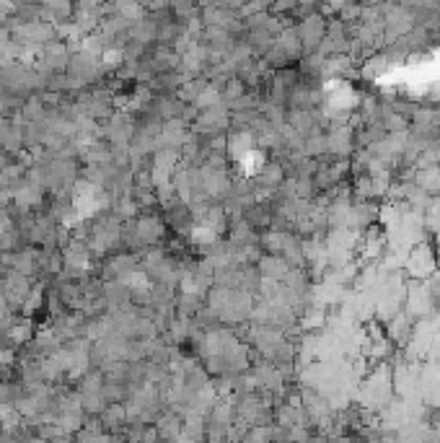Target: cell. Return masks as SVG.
Returning a JSON list of instances; mask_svg holds the SVG:
<instances>
[{
    "instance_id": "8992f818",
    "label": "cell",
    "mask_w": 440,
    "mask_h": 443,
    "mask_svg": "<svg viewBox=\"0 0 440 443\" xmlns=\"http://www.w3.org/2000/svg\"><path fill=\"white\" fill-rule=\"evenodd\" d=\"M44 62H47L49 70H62L70 62V49L58 42V44H47L44 47Z\"/></svg>"
},
{
    "instance_id": "6da1fadb",
    "label": "cell",
    "mask_w": 440,
    "mask_h": 443,
    "mask_svg": "<svg viewBox=\"0 0 440 443\" xmlns=\"http://www.w3.org/2000/svg\"><path fill=\"white\" fill-rule=\"evenodd\" d=\"M326 24H329V19L316 13V16H308V19H303L295 26V34H298V40L303 44V55H316L319 52L324 37H326Z\"/></svg>"
},
{
    "instance_id": "5b68a950",
    "label": "cell",
    "mask_w": 440,
    "mask_h": 443,
    "mask_svg": "<svg viewBox=\"0 0 440 443\" xmlns=\"http://www.w3.org/2000/svg\"><path fill=\"white\" fill-rule=\"evenodd\" d=\"M376 216H378V207L373 205V202H352L347 228H371Z\"/></svg>"
},
{
    "instance_id": "30bf717a",
    "label": "cell",
    "mask_w": 440,
    "mask_h": 443,
    "mask_svg": "<svg viewBox=\"0 0 440 443\" xmlns=\"http://www.w3.org/2000/svg\"><path fill=\"white\" fill-rule=\"evenodd\" d=\"M8 337H10V342H19V345H24V342H29L31 340V327L24 322V324H13L8 329Z\"/></svg>"
},
{
    "instance_id": "3957f363",
    "label": "cell",
    "mask_w": 440,
    "mask_h": 443,
    "mask_svg": "<svg viewBox=\"0 0 440 443\" xmlns=\"http://www.w3.org/2000/svg\"><path fill=\"white\" fill-rule=\"evenodd\" d=\"M256 270H259V275L264 280H274V283H280L285 277L290 275V270L293 267L285 262L283 257H272V254H262L259 257V262H256Z\"/></svg>"
},
{
    "instance_id": "52a82bcc",
    "label": "cell",
    "mask_w": 440,
    "mask_h": 443,
    "mask_svg": "<svg viewBox=\"0 0 440 443\" xmlns=\"http://www.w3.org/2000/svg\"><path fill=\"white\" fill-rule=\"evenodd\" d=\"M156 433L161 438H166V441H179L182 438V420H179V415H166L164 420H158V428Z\"/></svg>"
},
{
    "instance_id": "ba28073f",
    "label": "cell",
    "mask_w": 440,
    "mask_h": 443,
    "mask_svg": "<svg viewBox=\"0 0 440 443\" xmlns=\"http://www.w3.org/2000/svg\"><path fill=\"white\" fill-rule=\"evenodd\" d=\"M303 156L313 158V161L326 156V132H324V130H316V132H311V135L306 138Z\"/></svg>"
},
{
    "instance_id": "9c48e42d",
    "label": "cell",
    "mask_w": 440,
    "mask_h": 443,
    "mask_svg": "<svg viewBox=\"0 0 440 443\" xmlns=\"http://www.w3.org/2000/svg\"><path fill=\"white\" fill-rule=\"evenodd\" d=\"M42 114H44V101H42V96H34L24 104V117L29 119V122H39Z\"/></svg>"
},
{
    "instance_id": "277c9868",
    "label": "cell",
    "mask_w": 440,
    "mask_h": 443,
    "mask_svg": "<svg viewBox=\"0 0 440 443\" xmlns=\"http://www.w3.org/2000/svg\"><path fill=\"white\" fill-rule=\"evenodd\" d=\"M407 267L414 277H428L435 270V257H432L430 246H414L412 249L410 259H407Z\"/></svg>"
},
{
    "instance_id": "7a4b0ae2",
    "label": "cell",
    "mask_w": 440,
    "mask_h": 443,
    "mask_svg": "<svg viewBox=\"0 0 440 443\" xmlns=\"http://www.w3.org/2000/svg\"><path fill=\"white\" fill-rule=\"evenodd\" d=\"M355 153V130L350 125H332L326 130V156L344 161Z\"/></svg>"
}]
</instances>
